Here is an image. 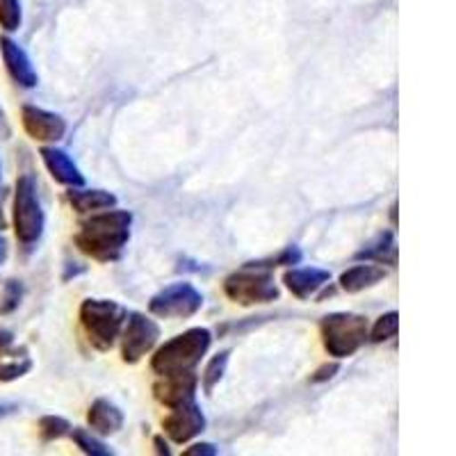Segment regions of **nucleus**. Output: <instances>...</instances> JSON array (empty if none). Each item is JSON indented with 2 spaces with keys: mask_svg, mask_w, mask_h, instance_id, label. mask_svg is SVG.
Segmentation results:
<instances>
[{
  "mask_svg": "<svg viewBox=\"0 0 456 456\" xmlns=\"http://www.w3.org/2000/svg\"><path fill=\"white\" fill-rule=\"evenodd\" d=\"M130 226H133L130 210H110L108 208L105 213L85 219L73 242L89 258L99 260V263H114L121 258L126 244H128Z\"/></svg>",
  "mask_w": 456,
  "mask_h": 456,
  "instance_id": "1",
  "label": "nucleus"
},
{
  "mask_svg": "<svg viewBox=\"0 0 456 456\" xmlns=\"http://www.w3.org/2000/svg\"><path fill=\"white\" fill-rule=\"evenodd\" d=\"M213 345V333L206 327L187 329L181 336L171 338L151 358V368L158 377H167V374H181V372H194L203 356L208 354Z\"/></svg>",
  "mask_w": 456,
  "mask_h": 456,
  "instance_id": "2",
  "label": "nucleus"
},
{
  "mask_svg": "<svg viewBox=\"0 0 456 456\" xmlns=\"http://www.w3.org/2000/svg\"><path fill=\"white\" fill-rule=\"evenodd\" d=\"M274 265L267 260L244 263L240 270L226 276L224 292L240 306H256V304H272L281 297L279 285L274 281Z\"/></svg>",
  "mask_w": 456,
  "mask_h": 456,
  "instance_id": "3",
  "label": "nucleus"
},
{
  "mask_svg": "<svg viewBox=\"0 0 456 456\" xmlns=\"http://www.w3.org/2000/svg\"><path fill=\"white\" fill-rule=\"evenodd\" d=\"M128 311L112 299H85L80 304V324H83L87 340L99 352H110L117 338L121 336Z\"/></svg>",
  "mask_w": 456,
  "mask_h": 456,
  "instance_id": "4",
  "label": "nucleus"
},
{
  "mask_svg": "<svg viewBox=\"0 0 456 456\" xmlns=\"http://www.w3.org/2000/svg\"><path fill=\"white\" fill-rule=\"evenodd\" d=\"M368 317L358 315V313H331V315L322 317L320 324L322 345L329 356H333L336 361L354 356L363 347L368 340Z\"/></svg>",
  "mask_w": 456,
  "mask_h": 456,
  "instance_id": "5",
  "label": "nucleus"
},
{
  "mask_svg": "<svg viewBox=\"0 0 456 456\" xmlns=\"http://www.w3.org/2000/svg\"><path fill=\"white\" fill-rule=\"evenodd\" d=\"M46 228V213H44L37 183L32 176H21L16 181L14 192V233L16 240L26 247H32L42 240Z\"/></svg>",
  "mask_w": 456,
  "mask_h": 456,
  "instance_id": "6",
  "label": "nucleus"
},
{
  "mask_svg": "<svg viewBox=\"0 0 456 456\" xmlns=\"http://www.w3.org/2000/svg\"><path fill=\"white\" fill-rule=\"evenodd\" d=\"M203 308V295L192 283H171L162 288L158 295L151 297V315L165 317V320H187L194 317Z\"/></svg>",
  "mask_w": 456,
  "mask_h": 456,
  "instance_id": "7",
  "label": "nucleus"
},
{
  "mask_svg": "<svg viewBox=\"0 0 456 456\" xmlns=\"http://www.w3.org/2000/svg\"><path fill=\"white\" fill-rule=\"evenodd\" d=\"M121 356L126 363H140L146 354L156 349L160 340V327L144 313H128L121 329Z\"/></svg>",
  "mask_w": 456,
  "mask_h": 456,
  "instance_id": "8",
  "label": "nucleus"
},
{
  "mask_svg": "<svg viewBox=\"0 0 456 456\" xmlns=\"http://www.w3.org/2000/svg\"><path fill=\"white\" fill-rule=\"evenodd\" d=\"M21 124L32 140L44 142V144H55L67 135V119L62 114H55L39 105H23Z\"/></svg>",
  "mask_w": 456,
  "mask_h": 456,
  "instance_id": "9",
  "label": "nucleus"
},
{
  "mask_svg": "<svg viewBox=\"0 0 456 456\" xmlns=\"http://www.w3.org/2000/svg\"><path fill=\"white\" fill-rule=\"evenodd\" d=\"M208 420L203 415L201 406L197 402H187V404L176 406L171 409V413L162 420V429L169 436L171 441L178 443V445H185L192 438H197L203 429H206Z\"/></svg>",
  "mask_w": 456,
  "mask_h": 456,
  "instance_id": "10",
  "label": "nucleus"
},
{
  "mask_svg": "<svg viewBox=\"0 0 456 456\" xmlns=\"http://www.w3.org/2000/svg\"><path fill=\"white\" fill-rule=\"evenodd\" d=\"M199 379L194 372H181V374H167L160 377L153 386V395L167 409H176V406L194 402L197 395Z\"/></svg>",
  "mask_w": 456,
  "mask_h": 456,
  "instance_id": "11",
  "label": "nucleus"
},
{
  "mask_svg": "<svg viewBox=\"0 0 456 456\" xmlns=\"http://www.w3.org/2000/svg\"><path fill=\"white\" fill-rule=\"evenodd\" d=\"M0 55H3L7 73H10L12 80H14L19 87L32 89L39 85V76H37L35 67H32L30 55L23 51L21 44L14 42L12 37L3 35L0 37Z\"/></svg>",
  "mask_w": 456,
  "mask_h": 456,
  "instance_id": "12",
  "label": "nucleus"
},
{
  "mask_svg": "<svg viewBox=\"0 0 456 456\" xmlns=\"http://www.w3.org/2000/svg\"><path fill=\"white\" fill-rule=\"evenodd\" d=\"M39 156H42L48 174H51L57 183H62V185L67 187L85 185L83 171H80V167L71 160V156H69L64 149H57V146H44V149L39 151Z\"/></svg>",
  "mask_w": 456,
  "mask_h": 456,
  "instance_id": "13",
  "label": "nucleus"
},
{
  "mask_svg": "<svg viewBox=\"0 0 456 456\" xmlns=\"http://www.w3.org/2000/svg\"><path fill=\"white\" fill-rule=\"evenodd\" d=\"M331 281V272L320 270V267H290L283 274L285 288L297 297V299H308L322 290Z\"/></svg>",
  "mask_w": 456,
  "mask_h": 456,
  "instance_id": "14",
  "label": "nucleus"
},
{
  "mask_svg": "<svg viewBox=\"0 0 456 456\" xmlns=\"http://www.w3.org/2000/svg\"><path fill=\"white\" fill-rule=\"evenodd\" d=\"M386 276H388V270H386L384 265L365 260V263L354 265L347 272H342L340 288L345 292H349V295H356V292H363L368 290V288L379 285Z\"/></svg>",
  "mask_w": 456,
  "mask_h": 456,
  "instance_id": "15",
  "label": "nucleus"
},
{
  "mask_svg": "<svg viewBox=\"0 0 456 456\" xmlns=\"http://www.w3.org/2000/svg\"><path fill=\"white\" fill-rule=\"evenodd\" d=\"M87 422L94 434L112 436L124 427V411L114 404V402H110V399L99 397L94 399L92 406H89Z\"/></svg>",
  "mask_w": 456,
  "mask_h": 456,
  "instance_id": "16",
  "label": "nucleus"
},
{
  "mask_svg": "<svg viewBox=\"0 0 456 456\" xmlns=\"http://www.w3.org/2000/svg\"><path fill=\"white\" fill-rule=\"evenodd\" d=\"M69 203L76 213L89 215L96 213V210H108V208L117 206V197L112 192H105V190H85L83 187H69L67 192Z\"/></svg>",
  "mask_w": 456,
  "mask_h": 456,
  "instance_id": "17",
  "label": "nucleus"
},
{
  "mask_svg": "<svg viewBox=\"0 0 456 456\" xmlns=\"http://www.w3.org/2000/svg\"><path fill=\"white\" fill-rule=\"evenodd\" d=\"M356 260H370V263L390 265V267H395V265H397V242H395L393 231L379 233L368 247H363V249L358 251Z\"/></svg>",
  "mask_w": 456,
  "mask_h": 456,
  "instance_id": "18",
  "label": "nucleus"
},
{
  "mask_svg": "<svg viewBox=\"0 0 456 456\" xmlns=\"http://www.w3.org/2000/svg\"><path fill=\"white\" fill-rule=\"evenodd\" d=\"M30 370L32 358L28 356L26 349H16V352H10V347L0 349V384H10L26 377Z\"/></svg>",
  "mask_w": 456,
  "mask_h": 456,
  "instance_id": "19",
  "label": "nucleus"
},
{
  "mask_svg": "<svg viewBox=\"0 0 456 456\" xmlns=\"http://www.w3.org/2000/svg\"><path fill=\"white\" fill-rule=\"evenodd\" d=\"M73 443L80 447V452L87 456H114V450H110L103 441H101L99 436H94V431L80 429V427H73L71 434Z\"/></svg>",
  "mask_w": 456,
  "mask_h": 456,
  "instance_id": "20",
  "label": "nucleus"
},
{
  "mask_svg": "<svg viewBox=\"0 0 456 456\" xmlns=\"http://www.w3.org/2000/svg\"><path fill=\"white\" fill-rule=\"evenodd\" d=\"M228 358H231V352H219L210 358V363L206 365L201 374V386L206 390V395H213V390L217 388L219 381L224 379L228 368Z\"/></svg>",
  "mask_w": 456,
  "mask_h": 456,
  "instance_id": "21",
  "label": "nucleus"
},
{
  "mask_svg": "<svg viewBox=\"0 0 456 456\" xmlns=\"http://www.w3.org/2000/svg\"><path fill=\"white\" fill-rule=\"evenodd\" d=\"M399 331V315L395 311L384 313V315L379 317L377 322L372 324V329L368 331V340L372 342H386L390 338L397 336Z\"/></svg>",
  "mask_w": 456,
  "mask_h": 456,
  "instance_id": "22",
  "label": "nucleus"
},
{
  "mask_svg": "<svg viewBox=\"0 0 456 456\" xmlns=\"http://www.w3.org/2000/svg\"><path fill=\"white\" fill-rule=\"evenodd\" d=\"M23 295H26V288H23L21 281H7L3 285V292H0V315H12L16 308L21 306Z\"/></svg>",
  "mask_w": 456,
  "mask_h": 456,
  "instance_id": "23",
  "label": "nucleus"
},
{
  "mask_svg": "<svg viewBox=\"0 0 456 456\" xmlns=\"http://www.w3.org/2000/svg\"><path fill=\"white\" fill-rule=\"evenodd\" d=\"M39 434L46 443L60 441V438L71 434V425H69L67 418H60V415H44L39 420Z\"/></svg>",
  "mask_w": 456,
  "mask_h": 456,
  "instance_id": "24",
  "label": "nucleus"
},
{
  "mask_svg": "<svg viewBox=\"0 0 456 456\" xmlns=\"http://www.w3.org/2000/svg\"><path fill=\"white\" fill-rule=\"evenodd\" d=\"M23 23L21 0H0V28L5 32H16Z\"/></svg>",
  "mask_w": 456,
  "mask_h": 456,
  "instance_id": "25",
  "label": "nucleus"
},
{
  "mask_svg": "<svg viewBox=\"0 0 456 456\" xmlns=\"http://www.w3.org/2000/svg\"><path fill=\"white\" fill-rule=\"evenodd\" d=\"M301 260H304V254H301L299 247H285L279 256L270 258V263L274 265V267H281V265H285V267H295Z\"/></svg>",
  "mask_w": 456,
  "mask_h": 456,
  "instance_id": "26",
  "label": "nucleus"
},
{
  "mask_svg": "<svg viewBox=\"0 0 456 456\" xmlns=\"http://www.w3.org/2000/svg\"><path fill=\"white\" fill-rule=\"evenodd\" d=\"M340 372V363L338 361H331V363H324L322 368H317L311 377V384H327L331 381L336 374Z\"/></svg>",
  "mask_w": 456,
  "mask_h": 456,
  "instance_id": "27",
  "label": "nucleus"
},
{
  "mask_svg": "<svg viewBox=\"0 0 456 456\" xmlns=\"http://www.w3.org/2000/svg\"><path fill=\"white\" fill-rule=\"evenodd\" d=\"M183 454L185 456H217L219 450L213 445V443H194V445L187 447Z\"/></svg>",
  "mask_w": 456,
  "mask_h": 456,
  "instance_id": "28",
  "label": "nucleus"
},
{
  "mask_svg": "<svg viewBox=\"0 0 456 456\" xmlns=\"http://www.w3.org/2000/svg\"><path fill=\"white\" fill-rule=\"evenodd\" d=\"M14 345V333L10 329H0V349H7Z\"/></svg>",
  "mask_w": 456,
  "mask_h": 456,
  "instance_id": "29",
  "label": "nucleus"
},
{
  "mask_svg": "<svg viewBox=\"0 0 456 456\" xmlns=\"http://www.w3.org/2000/svg\"><path fill=\"white\" fill-rule=\"evenodd\" d=\"M153 445H156L158 454H171V450H169V445H167V441H162V436H156V438H153Z\"/></svg>",
  "mask_w": 456,
  "mask_h": 456,
  "instance_id": "30",
  "label": "nucleus"
},
{
  "mask_svg": "<svg viewBox=\"0 0 456 456\" xmlns=\"http://www.w3.org/2000/svg\"><path fill=\"white\" fill-rule=\"evenodd\" d=\"M7 256H10V244H7V240L0 235V265L5 263Z\"/></svg>",
  "mask_w": 456,
  "mask_h": 456,
  "instance_id": "31",
  "label": "nucleus"
},
{
  "mask_svg": "<svg viewBox=\"0 0 456 456\" xmlns=\"http://www.w3.org/2000/svg\"><path fill=\"white\" fill-rule=\"evenodd\" d=\"M7 228V217H5V210H3V190H0V233Z\"/></svg>",
  "mask_w": 456,
  "mask_h": 456,
  "instance_id": "32",
  "label": "nucleus"
},
{
  "mask_svg": "<svg viewBox=\"0 0 456 456\" xmlns=\"http://www.w3.org/2000/svg\"><path fill=\"white\" fill-rule=\"evenodd\" d=\"M80 272H83V267H71V263H69V270H67V274H64V281L71 279V274H73V276L80 274Z\"/></svg>",
  "mask_w": 456,
  "mask_h": 456,
  "instance_id": "33",
  "label": "nucleus"
},
{
  "mask_svg": "<svg viewBox=\"0 0 456 456\" xmlns=\"http://www.w3.org/2000/svg\"><path fill=\"white\" fill-rule=\"evenodd\" d=\"M12 411H14V406L0 404V418H3V415H7V413H12Z\"/></svg>",
  "mask_w": 456,
  "mask_h": 456,
  "instance_id": "34",
  "label": "nucleus"
},
{
  "mask_svg": "<svg viewBox=\"0 0 456 456\" xmlns=\"http://www.w3.org/2000/svg\"><path fill=\"white\" fill-rule=\"evenodd\" d=\"M390 219H393V224H397V203L393 206V213H390Z\"/></svg>",
  "mask_w": 456,
  "mask_h": 456,
  "instance_id": "35",
  "label": "nucleus"
},
{
  "mask_svg": "<svg viewBox=\"0 0 456 456\" xmlns=\"http://www.w3.org/2000/svg\"><path fill=\"white\" fill-rule=\"evenodd\" d=\"M0 128H3L7 133V128H5V114H3V110H0Z\"/></svg>",
  "mask_w": 456,
  "mask_h": 456,
  "instance_id": "36",
  "label": "nucleus"
},
{
  "mask_svg": "<svg viewBox=\"0 0 456 456\" xmlns=\"http://www.w3.org/2000/svg\"><path fill=\"white\" fill-rule=\"evenodd\" d=\"M0 174H3V167H0Z\"/></svg>",
  "mask_w": 456,
  "mask_h": 456,
  "instance_id": "37",
  "label": "nucleus"
}]
</instances>
